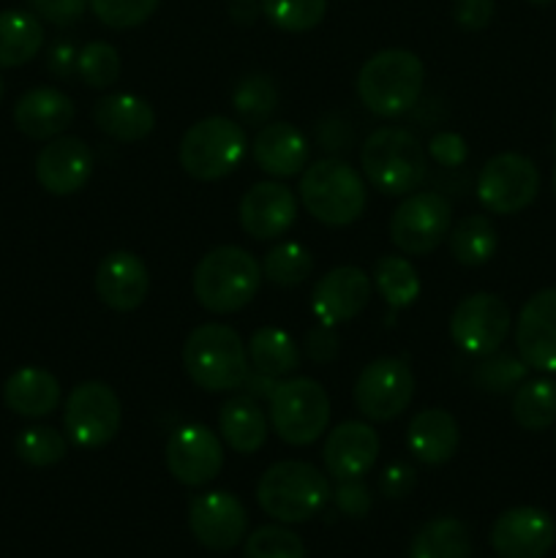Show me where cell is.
I'll return each mask as SVG.
<instances>
[{
  "mask_svg": "<svg viewBox=\"0 0 556 558\" xmlns=\"http://www.w3.org/2000/svg\"><path fill=\"white\" fill-rule=\"evenodd\" d=\"M262 287V265L238 245H218L207 251L194 267L191 289L196 303L218 316L234 314L256 298Z\"/></svg>",
  "mask_w": 556,
  "mask_h": 558,
  "instance_id": "obj_1",
  "label": "cell"
},
{
  "mask_svg": "<svg viewBox=\"0 0 556 558\" xmlns=\"http://www.w3.org/2000/svg\"><path fill=\"white\" fill-rule=\"evenodd\" d=\"M249 349L238 330L218 322L194 327L183 343V368L205 392H234L249 379Z\"/></svg>",
  "mask_w": 556,
  "mask_h": 558,
  "instance_id": "obj_2",
  "label": "cell"
},
{
  "mask_svg": "<svg viewBox=\"0 0 556 558\" xmlns=\"http://www.w3.org/2000/svg\"><path fill=\"white\" fill-rule=\"evenodd\" d=\"M300 205L325 227H349L368 205L365 178L341 158H322L300 174Z\"/></svg>",
  "mask_w": 556,
  "mask_h": 558,
  "instance_id": "obj_3",
  "label": "cell"
},
{
  "mask_svg": "<svg viewBox=\"0 0 556 558\" xmlns=\"http://www.w3.org/2000/svg\"><path fill=\"white\" fill-rule=\"evenodd\" d=\"M425 65L409 49H382L363 63L358 74V96L376 118L407 114L420 101Z\"/></svg>",
  "mask_w": 556,
  "mask_h": 558,
  "instance_id": "obj_4",
  "label": "cell"
},
{
  "mask_svg": "<svg viewBox=\"0 0 556 558\" xmlns=\"http://www.w3.org/2000/svg\"><path fill=\"white\" fill-rule=\"evenodd\" d=\"M330 483L325 474L305 461H278L256 485L262 512L278 523H305L319 515L330 501Z\"/></svg>",
  "mask_w": 556,
  "mask_h": 558,
  "instance_id": "obj_5",
  "label": "cell"
},
{
  "mask_svg": "<svg viewBox=\"0 0 556 558\" xmlns=\"http://www.w3.org/2000/svg\"><path fill=\"white\" fill-rule=\"evenodd\" d=\"M363 178L387 196H407L428 178V156L418 136L407 129L385 125L368 134L360 150Z\"/></svg>",
  "mask_w": 556,
  "mask_h": 558,
  "instance_id": "obj_6",
  "label": "cell"
},
{
  "mask_svg": "<svg viewBox=\"0 0 556 558\" xmlns=\"http://www.w3.org/2000/svg\"><path fill=\"white\" fill-rule=\"evenodd\" d=\"M245 147H249V140H245L243 125L223 114H213L185 131L178 147V161L185 174L202 183H213L238 169Z\"/></svg>",
  "mask_w": 556,
  "mask_h": 558,
  "instance_id": "obj_7",
  "label": "cell"
},
{
  "mask_svg": "<svg viewBox=\"0 0 556 558\" xmlns=\"http://www.w3.org/2000/svg\"><path fill=\"white\" fill-rule=\"evenodd\" d=\"M267 403H270L273 430L278 439L292 447L314 445L330 423V398L325 387L309 376L281 379Z\"/></svg>",
  "mask_w": 556,
  "mask_h": 558,
  "instance_id": "obj_8",
  "label": "cell"
},
{
  "mask_svg": "<svg viewBox=\"0 0 556 558\" xmlns=\"http://www.w3.org/2000/svg\"><path fill=\"white\" fill-rule=\"evenodd\" d=\"M123 425V403L104 381H82L65 398L63 430L71 445L98 450L118 436Z\"/></svg>",
  "mask_w": 556,
  "mask_h": 558,
  "instance_id": "obj_9",
  "label": "cell"
},
{
  "mask_svg": "<svg viewBox=\"0 0 556 558\" xmlns=\"http://www.w3.org/2000/svg\"><path fill=\"white\" fill-rule=\"evenodd\" d=\"M452 227V205L436 191H414L392 210L390 240L409 256H423L439 248Z\"/></svg>",
  "mask_w": 556,
  "mask_h": 558,
  "instance_id": "obj_10",
  "label": "cell"
},
{
  "mask_svg": "<svg viewBox=\"0 0 556 558\" xmlns=\"http://www.w3.org/2000/svg\"><path fill=\"white\" fill-rule=\"evenodd\" d=\"M354 407L371 423H390L414 398V374L407 360L379 357L360 371L354 381Z\"/></svg>",
  "mask_w": 556,
  "mask_h": 558,
  "instance_id": "obj_11",
  "label": "cell"
},
{
  "mask_svg": "<svg viewBox=\"0 0 556 558\" xmlns=\"http://www.w3.org/2000/svg\"><path fill=\"white\" fill-rule=\"evenodd\" d=\"M540 191V172L532 158L521 153H499L488 158L478 174L480 205L496 216L527 210Z\"/></svg>",
  "mask_w": 556,
  "mask_h": 558,
  "instance_id": "obj_12",
  "label": "cell"
},
{
  "mask_svg": "<svg viewBox=\"0 0 556 558\" xmlns=\"http://www.w3.org/2000/svg\"><path fill=\"white\" fill-rule=\"evenodd\" d=\"M512 316L505 300L491 292H474L456 305L450 316V338L474 357L499 352L510 332Z\"/></svg>",
  "mask_w": 556,
  "mask_h": 558,
  "instance_id": "obj_13",
  "label": "cell"
},
{
  "mask_svg": "<svg viewBox=\"0 0 556 558\" xmlns=\"http://www.w3.org/2000/svg\"><path fill=\"white\" fill-rule=\"evenodd\" d=\"M189 529L202 548L213 554H227L245 539L249 512L234 494L207 490L189 501Z\"/></svg>",
  "mask_w": 556,
  "mask_h": 558,
  "instance_id": "obj_14",
  "label": "cell"
},
{
  "mask_svg": "<svg viewBox=\"0 0 556 558\" xmlns=\"http://www.w3.org/2000/svg\"><path fill=\"white\" fill-rule=\"evenodd\" d=\"M169 474L185 488H202L213 483L223 469L221 439L207 425L189 423L180 425L167 441L164 450Z\"/></svg>",
  "mask_w": 556,
  "mask_h": 558,
  "instance_id": "obj_15",
  "label": "cell"
},
{
  "mask_svg": "<svg viewBox=\"0 0 556 558\" xmlns=\"http://www.w3.org/2000/svg\"><path fill=\"white\" fill-rule=\"evenodd\" d=\"M556 545V523L540 507H510L491 526V548L501 558H545Z\"/></svg>",
  "mask_w": 556,
  "mask_h": 558,
  "instance_id": "obj_16",
  "label": "cell"
},
{
  "mask_svg": "<svg viewBox=\"0 0 556 558\" xmlns=\"http://www.w3.org/2000/svg\"><path fill=\"white\" fill-rule=\"evenodd\" d=\"M238 218L249 238L276 240L292 229L298 218V196L278 180H262L243 194Z\"/></svg>",
  "mask_w": 556,
  "mask_h": 558,
  "instance_id": "obj_17",
  "label": "cell"
},
{
  "mask_svg": "<svg viewBox=\"0 0 556 558\" xmlns=\"http://www.w3.org/2000/svg\"><path fill=\"white\" fill-rule=\"evenodd\" d=\"M371 300V276L354 265L333 267L316 281L311 294V311L316 322L327 327L347 325L358 319Z\"/></svg>",
  "mask_w": 556,
  "mask_h": 558,
  "instance_id": "obj_18",
  "label": "cell"
},
{
  "mask_svg": "<svg viewBox=\"0 0 556 558\" xmlns=\"http://www.w3.org/2000/svg\"><path fill=\"white\" fill-rule=\"evenodd\" d=\"M516 347L529 368L556 374V287L523 303L516 322Z\"/></svg>",
  "mask_w": 556,
  "mask_h": 558,
  "instance_id": "obj_19",
  "label": "cell"
},
{
  "mask_svg": "<svg viewBox=\"0 0 556 558\" xmlns=\"http://www.w3.org/2000/svg\"><path fill=\"white\" fill-rule=\"evenodd\" d=\"M96 158L80 136H55L36 156V180L47 194L71 196L90 180Z\"/></svg>",
  "mask_w": 556,
  "mask_h": 558,
  "instance_id": "obj_20",
  "label": "cell"
},
{
  "mask_svg": "<svg viewBox=\"0 0 556 558\" xmlns=\"http://www.w3.org/2000/svg\"><path fill=\"white\" fill-rule=\"evenodd\" d=\"M379 436L368 423L347 420L325 436L322 461L330 477L363 480L379 458Z\"/></svg>",
  "mask_w": 556,
  "mask_h": 558,
  "instance_id": "obj_21",
  "label": "cell"
},
{
  "mask_svg": "<svg viewBox=\"0 0 556 558\" xmlns=\"http://www.w3.org/2000/svg\"><path fill=\"white\" fill-rule=\"evenodd\" d=\"M96 294L107 308L129 314L147 300L150 292V270L131 251H112L96 267Z\"/></svg>",
  "mask_w": 556,
  "mask_h": 558,
  "instance_id": "obj_22",
  "label": "cell"
},
{
  "mask_svg": "<svg viewBox=\"0 0 556 558\" xmlns=\"http://www.w3.org/2000/svg\"><path fill=\"white\" fill-rule=\"evenodd\" d=\"M251 156L256 167L270 178H294L309 163V142L287 120L265 123L251 142Z\"/></svg>",
  "mask_w": 556,
  "mask_h": 558,
  "instance_id": "obj_23",
  "label": "cell"
},
{
  "mask_svg": "<svg viewBox=\"0 0 556 558\" xmlns=\"http://www.w3.org/2000/svg\"><path fill=\"white\" fill-rule=\"evenodd\" d=\"M76 118V107L58 87H33L14 107V123L31 140H55Z\"/></svg>",
  "mask_w": 556,
  "mask_h": 558,
  "instance_id": "obj_24",
  "label": "cell"
},
{
  "mask_svg": "<svg viewBox=\"0 0 556 558\" xmlns=\"http://www.w3.org/2000/svg\"><path fill=\"white\" fill-rule=\"evenodd\" d=\"M93 120L109 140L123 142V145L147 140L156 129L153 107L134 93H109V96L98 98L93 107Z\"/></svg>",
  "mask_w": 556,
  "mask_h": 558,
  "instance_id": "obj_25",
  "label": "cell"
},
{
  "mask_svg": "<svg viewBox=\"0 0 556 558\" xmlns=\"http://www.w3.org/2000/svg\"><path fill=\"white\" fill-rule=\"evenodd\" d=\"M458 430L456 417L445 409H423L409 420L407 447L423 466H445L458 450Z\"/></svg>",
  "mask_w": 556,
  "mask_h": 558,
  "instance_id": "obj_26",
  "label": "cell"
},
{
  "mask_svg": "<svg viewBox=\"0 0 556 558\" xmlns=\"http://www.w3.org/2000/svg\"><path fill=\"white\" fill-rule=\"evenodd\" d=\"M3 401L20 417H47L60 407V381L49 371L25 365L5 379Z\"/></svg>",
  "mask_w": 556,
  "mask_h": 558,
  "instance_id": "obj_27",
  "label": "cell"
},
{
  "mask_svg": "<svg viewBox=\"0 0 556 558\" xmlns=\"http://www.w3.org/2000/svg\"><path fill=\"white\" fill-rule=\"evenodd\" d=\"M221 439L240 456H251L267 441V417L254 396H234L218 412Z\"/></svg>",
  "mask_w": 556,
  "mask_h": 558,
  "instance_id": "obj_28",
  "label": "cell"
},
{
  "mask_svg": "<svg viewBox=\"0 0 556 558\" xmlns=\"http://www.w3.org/2000/svg\"><path fill=\"white\" fill-rule=\"evenodd\" d=\"M249 363L254 365L256 374L270 376L281 381L292 376L300 365V349L294 338L281 327H259L249 338Z\"/></svg>",
  "mask_w": 556,
  "mask_h": 558,
  "instance_id": "obj_29",
  "label": "cell"
},
{
  "mask_svg": "<svg viewBox=\"0 0 556 558\" xmlns=\"http://www.w3.org/2000/svg\"><path fill=\"white\" fill-rule=\"evenodd\" d=\"M44 47V27L31 11H0V69L31 63Z\"/></svg>",
  "mask_w": 556,
  "mask_h": 558,
  "instance_id": "obj_30",
  "label": "cell"
},
{
  "mask_svg": "<svg viewBox=\"0 0 556 558\" xmlns=\"http://www.w3.org/2000/svg\"><path fill=\"white\" fill-rule=\"evenodd\" d=\"M447 245H450V254L458 265L480 267L494 259L496 248H499V234H496V227L488 216L474 213V216L452 223Z\"/></svg>",
  "mask_w": 556,
  "mask_h": 558,
  "instance_id": "obj_31",
  "label": "cell"
},
{
  "mask_svg": "<svg viewBox=\"0 0 556 558\" xmlns=\"http://www.w3.org/2000/svg\"><path fill=\"white\" fill-rule=\"evenodd\" d=\"M409 558H472V537L458 518L428 521L409 545Z\"/></svg>",
  "mask_w": 556,
  "mask_h": 558,
  "instance_id": "obj_32",
  "label": "cell"
},
{
  "mask_svg": "<svg viewBox=\"0 0 556 558\" xmlns=\"http://www.w3.org/2000/svg\"><path fill=\"white\" fill-rule=\"evenodd\" d=\"M512 420L532 434L548 430L556 423V381H523L512 396Z\"/></svg>",
  "mask_w": 556,
  "mask_h": 558,
  "instance_id": "obj_33",
  "label": "cell"
},
{
  "mask_svg": "<svg viewBox=\"0 0 556 558\" xmlns=\"http://www.w3.org/2000/svg\"><path fill=\"white\" fill-rule=\"evenodd\" d=\"M374 283L376 292L382 294L387 305L392 311H401L414 305V300L420 298V278L418 270L409 259L403 256H382L374 265Z\"/></svg>",
  "mask_w": 556,
  "mask_h": 558,
  "instance_id": "obj_34",
  "label": "cell"
},
{
  "mask_svg": "<svg viewBox=\"0 0 556 558\" xmlns=\"http://www.w3.org/2000/svg\"><path fill=\"white\" fill-rule=\"evenodd\" d=\"M314 272V256L300 243H278L262 262V276L273 287H300Z\"/></svg>",
  "mask_w": 556,
  "mask_h": 558,
  "instance_id": "obj_35",
  "label": "cell"
},
{
  "mask_svg": "<svg viewBox=\"0 0 556 558\" xmlns=\"http://www.w3.org/2000/svg\"><path fill=\"white\" fill-rule=\"evenodd\" d=\"M529 365L510 352H494L483 357L474 368L472 379L488 396H507L527 381Z\"/></svg>",
  "mask_w": 556,
  "mask_h": 558,
  "instance_id": "obj_36",
  "label": "cell"
},
{
  "mask_svg": "<svg viewBox=\"0 0 556 558\" xmlns=\"http://www.w3.org/2000/svg\"><path fill=\"white\" fill-rule=\"evenodd\" d=\"M278 104V90L267 74H249L232 93V107L249 125H265Z\"/></svg>",
  "mask_w": 556,
  "mask_h": 558,
  "instance_id": "obj_37",
  "label": "cell"
},
{
  "mask_svg": "<svg viewBox=\"0 0 556 558\" xmlns=\"http://www.w3.org/2000/svg\"><path fill=\"white\" fill-rule=\"evenodd\" d=\"M262 14L283 33H309L325 20L327 0H259Z\"/></svg>",
  "mask_w": 556,
  "mask_h": 558,
  "instance_id": "obj_38",
  "label": "cell"
},
{
  "mask_svg": "<svg viewBox=\"0 0 556 558\" xmlns=\"http://www.w3.org/2000/svg\"><path fill=\"white\" fill-rule=\"evenodd\" d=\"M16 458L27 466L47 469L55 466L65 458L69 450V441L60 434L58 428H49V425H31V428L22 430L14 441Z\"/></svg>",
  "mask_w": 556,
  "mask_h": 558,
  "instance_id": "obj_39",
  "label": "cell"
},
{
  "mask_svg": "<svg viewBox=\"0 0 556 558\" xmlns=\"http://www.w3.org/2000/svg\"><path fill=\"white\" fill-rule=\"evenodd\" d=\"M120 71H123L120 52L107 41L85 44L76 54V74L82 76L85 85L98 87V90L114 85L120 80Z\"/></svg>",
  "mask_w": 556,
  "mask_h": 558,
  "instance_id": "obj_40",
  "label": "cell"
},
{
  "mask_svg": "<svg viewBox=\"0 0 556 558\" xmlns=\"http://www.w3.org/2000/svg\"><path fill=\"white\" fill-rule=\"evenodd\" d=\"M243 558H305V545L292 529L259 526L245 537Z\"/></svg>",
  "mask_w": 556,
  "mask_h": 558,
  "instance_id": "obj_41",
  "label": "cell"
},
{
  "mask_svg": "<svg viewBox=\"0 0 556 558\" xmlns=\"http://www.w3.org/2000/svg\"><path fill=\"white\" fill-rule=\"evenodd\" d=\"M98 22L112 31H129L153 16L161 0H87Z\"/></svg>",
  "mask_w": 556,
  "mask_h": 558,
  "instance_id": "obj_42",
  "label": "cell"
},
{
  "mask_svg": "<svg viewBox=\"0 0 556 558\" xmlns=\"http://www.w3.org/2000/svg\"><path fill=\"white\" fill-rule=\"evenodd\" d=\"M333 505L338 507V512L347 518H365L371 510V490L363 480H338L336 490L330 494Z\"/></svg>",
  "mask_w": 556,
  "mask_h": 558,
  "instance_id": "obj_43",
  "label": "cell"
},
{
  "mask_svg": "<svg viewBox=\"0 0 556 558\" xmlns=\"http://www.w3.org/2000/svg\"><path fill=\"white\" fill-rule=\"evenodd\" d=\"M494 14V0H452V20L458 22V27H463L469 33L488 27Z\"/></svg>",
  "mask_w": 556,
  "mask_h": 558,
  "instance_id": "obj_44",
  "label": "cell"
},
{
  "mask_svg": "<svg viewBox=\"0 0 556 558\" xmlns=\"http://www.w3.org/2000/svg\"><path fill=\"white\" fill-rule=\"evenodd\" d=\"M428 153H431V158L439 163V167L456 169L467 161L469 147H467V142H463V136L452 134V131H439V134L431 136Z\"/></svg>",
  "mask_w": 556,
  "mask_h": 558,
  "instance_id": "obj_45",
  "label": "cell"
},
{
  "mask_svg": "<svg viewBox=\"0 0 556 558\" xmlns=\"http://www.w3.org/2000/svg\"><path fill=\"white\" fill-rule=\"evenodd\" d=\"M414 483H418V472H414L409 463H390L385 466V472L379 474V490L387 499H403L414 490Z\"/></svg>",
  "mask_w": 556,
  "mask_h": 558,
  "instance_id": "obj_46",
  "label": "cell"
},
{
  "mask_svg": "<svg viewBox=\"0 0 556 558\" xmlns=\"http://www.w3.org/2000/svg\"><path fill=\"white\" fill-rule=\"evenodd\" d=\"M27 3L33 5V11L38 16H44L47 22H55V25H71L90 5L87 0H27Z\"/></svg>",
  "mask_w": 556,
  "mask_h": 558,
  "instance_id": "obj_47",
  "label": "cell"
},
{
  "mask_svg": "<svg viewBox=\"0 0 556 558\" xmlns=\"http://www.w3.org/2000/svg\"><path fill=\"white\" fill-rule=\"evenodd\" d=\"M305 352L314 363H330L338 357V336L336 327L316 325L314 330L305 336Z\"/></svg>",
  "mask_w": 556,
  "mask_h": 558,
  "instance_id": "obj_48",
  "label": "cell"
},
{
  "mask_svg": "<svg viewBox=\"0 0 556 558\" xmlns=\"http://www.w3.org/2000/svg\"><path fill=\"white\" fill-rule=\"evenodd\" d=\"M76 49L74 44L69 41H58L52 49H49V71H52L55 76H60V80H69V76L76 74Z\"/></svg>",
  "mask_w": 556,
  "mask_h": 558,
  "instance_id": "obj_49",
  "label": "cell"
},
{
  "mask_svg": "<svg viewBox=\"0 0 556 558\" xmlns=\"http://www.w3.org/2000/svg\"><path fill=\"white\" fill-rule=\"evenodd\" d=\"M259 14H262L259 0H229V16H232L234 25L240 27L254 25Z\"/></svg>",
  "mask_w": 556,
  "mask_h": 558,
  "instance_id": "obj_50",
  "label": "cell"
},
{
  "mask_svg": "<svg viewBox=\"0 0 556 558\" xmlns=\"http://www.w3.org/2000/svg\"><path fill=\"white\" fill-rule=\"evenodd\" d=\"M527 3H532V5H551V3H556V0H527Z\"/></svg>",
  "mask_w": 556,
  "mask_h": 558,
  "instance_id": "obj_51",
  "label": "cell"
},
{
  "mask_svg": "<svg viewBox=\"0 0 556 558\" xmlns=\"http://www.w3.org/2000/svg\"><path fill=\"white\" fill-rule=\"evenodd\" d=\"M3 96H5V82L3 76H0V104H3Z\"/></svg>",
  "mask_w": 556,
  "mask_h": 558,
  "instance_id": "obj_52",
  "label": "cell"
},
{
  "mask_svg": "<svg viewBox=\"0 0 556 558\" xmlns=\"http://www.w3.org/2000/svg\"><path fill=\"white\" fill-rule=\"evenodd\" d=\"M551 185H554V196H556V167H554V178H551Z\"/></svg>",
  "mask_w": 556,
  "mask_h": 558,
  "instance_id": "obj_53",
  "label": "cell"
}]
</instances>
